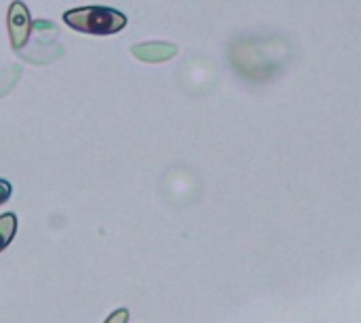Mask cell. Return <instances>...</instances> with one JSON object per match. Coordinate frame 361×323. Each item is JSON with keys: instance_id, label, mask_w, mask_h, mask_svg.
I'll use <instances>...</instances> for the list:
<instances>
[{"instance_id": "ba28073f", "label": "cell", "mask_w": 361, "mask_h": 323, "mask_svg": "<svg viewBox=\"0 0 361 323\" xmlns=\"http://www.w3.org/2000/svg\"><path fill=\"white\" fill-rule=\"evenodd\" d=\"M129 322V311L127 309H118V311H114L108 319L104 323H127Z\"/></svg>"}, {"instance_id": "9c48e42d", "label": "cell", "mask_w": 361, "mask_h": 323, "mask_svg": "<svg viewBox=\"0 0 361 323\" xmlns=\"http://www.w3.org/2000/svg\"><path fill=\"white\" fill-rule=\"evenodd\" d=\"M11 193H13L11 184L6 180H0V205H4L11 199Z\"/></svg>"}, {"instance_id": "3957f363", "label": "cell", "mask_w": 361, "mask_h": 323, "mask_svg": "<svg viewBox=\"0 0 361 323\" xmlns=\"http://www.w3.org/2000/svg\"><path fill=\"white\" fill-rule=\"evenodd\" d=\"M32 32L36 38V47L32 51H17L19 57H23L30 63H38V66L55 61L57 57H61V53H63L61 44L57 40H51V34H57V30L51 21H44V19L34 21Z\"/></svg>"}, {"instance_id": "277c9868", "label": "cell", "mask_w": 361, "mask_h": 323, "mask_svg": "<svg viewBox=\"0 0 361 323\" xmlns=\"http://www.w3.org/2000/svg\"><path fill=\"white\" fill-rule=\"evenodd\" d=\"M8 36H11V47L13 51H21L27 42H30V36H32V17H30V11L27 6L21 2V0H15L11 2L8 6Z\"/></svg>"}, {"instance_id": "6da1fadb", "label": "cell", "mask_w": 361, "mask_h": 323, "mask_svg": "<svg viewBox=\"0 0 361 323\" xmlns=\"http://www.w3.org/2000/svg\"><path fill=\"white\" fill-rule=\"evenodd\" d=\"M290 57L288 44L281 40H262V38H247L237 40L231 47V61L235 70L252 80H267L273 78L281 68L283 61Z\"/></svg>"}, {"instance_id": "52a82bcc", "label": "cell", "mask_w": 361, "mask_h": 323, "mask_svg": "<svg viewBox=\"0 0 361 323\" xmlns=\"http://www.w3.org/2000/svg\"><path fill=\"white\" fill-rule=\"evenodd\" d=\"M19 74H21V68H19V66H8V68L0 74V97L6 95V93L13 89V85L19 80Z\"/></svg>"}, {"instance_id": "7a4b0ae2", "label": "cell", "mask_w": 361, "mask_h": 323, "mask_svg": "<svg viewBox=\"0 0 361 323\" xmlns=\"http://www.w3.org/2000/svg\"><path fill=\"white\" fill-rule=\"evenodd\" d=\"M63 21L76 32L95 34V36H110L127 25V17L123 13L99 4L70 8L63 13Z\"/></svg>"}, {"instance_id": "5b68a950", "label": "cell", "mask_w": 361, "mask_h": 323, "mask_svg": "<svg viewBox=\"0 0 361 323\" xmlns=\"http://www.w3.org/2000/svg\"><path fill=\"white\" fill-rule=\"evenodd\" d=\"M176 53H178V47L173 42H161V40L142 42V44L131 47V55L144 63H163V61H169L171 57H176Z\"/></svg>"}, {"instance_id": "8992f818", "label": "cell", "mask_w": 361, "mask_h": 323, "mask_svg": "<svg viewBox=\"0 0 361 323\" xmlns=\"http://www.w3.org/2000/svg\"><path fill=\"white\" fill-rule=\"evenodd\" d=\"M17 233V216L15 214H2L0 216V252L8 248Z\"/></svg>"}]
</instances>
